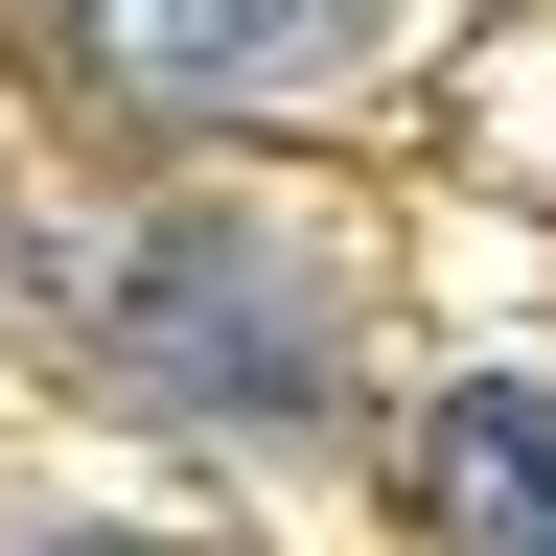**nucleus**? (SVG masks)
Returning a JSON list of instances; mask_svg holds the SVG:
<instances>
[{
  "instance_id": "nucleus-4",
  "label": "nucleus",
  "mask_w": 556,
  "mask_h": 556,
  "mask_svg": "<svg viewBox=\"0 0 556 556\" xmlns=\"http://www.w3.org/2000/svg\"><path fill=\"white\" fill-rule=\"evenodd\" d=\"M0 556H186V533H0Z\"/></svg>"
},
{
  "instance_id": "nucleus-2",
  "label": "nucleus",
  "mask_w": 556,
  "mask_h": 556,
  "mask_svg": "<svg viewBox=\"0 0 556 556\" xmlns=\"http://www.w3.org/2000/svg\"><path fill=\"white\" fill-rule=\"evenodd\" d=\"M116 116H325L371 0H47Z\"/></svg>"
},
{
  "instance_id": "nucleus-3",
  "label": "nucleus",
  "mask_w": 556,
  "mask_h": 556,
  "mask_svg": "<svg viewBox=\"0 0 556 556\" xmlns=\"http://www.w3.org/2000/svg\"><path fill=\"white\" fill-rule=\"evenodd\" d=\"M417 533L441 556H556V371H464L417 417Z\"/></svg>"
},
{
  "instance_id": "nucleus-1",
  "label": "nucleus",
  "mask_w": 556,
  "mask_h": 556,
  "mask_svg": "<svg viewBox=\"0 0 556 556\" xmlns=\"http://www.w3.org/2000/svg\"><path fill=\"white\" fill-rule=\"evenodd\" d=\"M93 371L163 394V417L278 441V417L348 394V278L302 232H255V208H163V232H116V278H93Z\"/></svg>"
}]
</instances>
